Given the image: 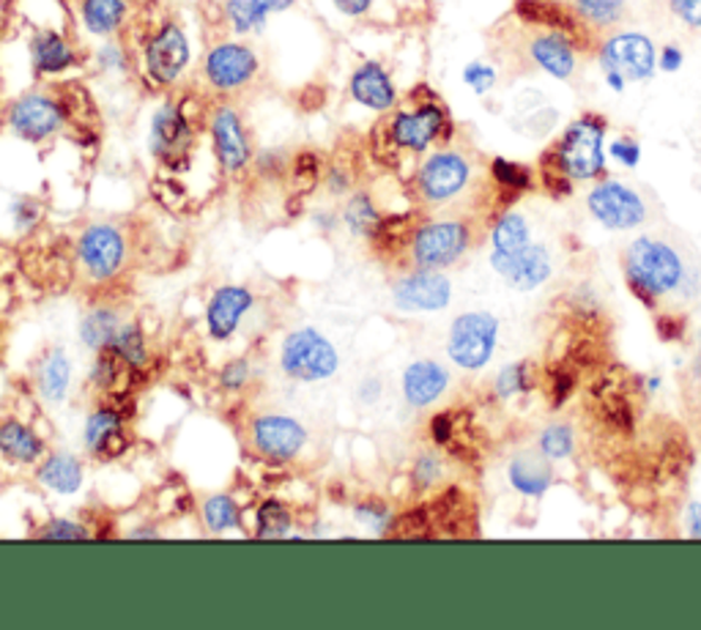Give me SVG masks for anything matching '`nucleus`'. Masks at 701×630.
Masks as SVG:
<instances>
[{
	"instance_id": "f257e3e1",
	"label": "nucleus",
	"mask_w": 701,
	"mask_h": 630,
	"mask_svg": "<svg viewBox=\"0 0 701 630\" xmlns=\"http://www.w3.org/2000/svg\"><path fill=\"white\" fill-rule=\"evenodd\" d=\"M545 179L559 176L568 181H592L605 170V121L600 116H581L570 123L545 157Z\"/></svg>"
},
{
	"instance_id": "f03ea898",
	"label": "nucleus",
	"mask_w": 701,
	"mask_h": 630,
	"mask_svg": "<svg viewBox=\"0 0 701 630\" xmlns=\"http://www.w3.org/2000/svg\"><path fill=\"white\" fill-rule=\"evenodd\" d=\"M624 272L633 293H639L644 304H652L658 297H669L685 282V263L674 247L652 237L630 241L624 252Z\"/></svg>"
},
{
	"instance_id": "7ed1b4c3",
	"label": "nucleus",
	"mask_w": 701,
	"mask_h": 630,
	"mask_svg": "<svg viewBox=\"0 0 701 630\" xmlns=\"http://www.w3.org/2000/svg\"><path fill=\"white\" fill-rule=\"evenodd\" d=\"M280 364L286 376L297 381H323L334 376L340 359L334 346L316 329H297L286 338L280 351Z\"/></svg>"
},
{
	"instance_id": "20e7f679",
	"label": "nucleus",
	"mask_w": 701,
	"mask_h": 630,
	"mask_svg": "<svg viewBox=\"0 0 701 630\" xmlns=\"http://www.w3.org/2000/svg\"><path fill=\"white\" fill-rule=\"evenodd\" d=\"M499 321L491 313H463L455 318L447 340V354L463 370H480L497 349Z\"/></svg>"
},
{
	"instance_id": "39448f33",
	"label": "nucleus",
	"mask_w": 701,
	"mask_h": 630,
	"mask_svg": "<svg viewBox=\"0 0 701 630\" xmlns=\"http://www.w3.org/2000/svg\"><path fill=\"white\" fill-rule=\"evenodd\" d=\"M387 134H390L394 149L422 154L450 134V116L441 108V102L425 99V102H417L414 110H400L387 127Z\"/></svg>"
},
{
	"instance_id": "423d86ee",
	"label": "nucleus",
	"mask_w": 701,
	"mask_h": 630,
	"mask_svg": "<svg viewBox=\"0 0 701 630\" xmlns=\"http://www.w3.org/2000/svg\"><path fill=\"white\" fill-rule=\"evenodd\" d=\"M600 69L622 74L628 82H644L655 74L658 52L650 37L639 31H622L609 37L598 52Z\"/></svg>"
},
{
	"instance_id": "0eeeda50",
	"label": "nucleus",
	"mask_w": 701,
	"mask_h": 630,
	"mask_svg": "<svg viewBox=\"0 0 701 630\" xmlns=\"http://www.w3.org/2000/svg\"><path fill=\"white\" fill-rule=\"evenodd\" d=\"M469 226L461 220H439L417 228L411 237V258L420 269H444L469 250Z\"/></svg>"
},
{
	"instance_id": "6e6552de",
	"label": "nucleus",
	"mask_w": 701,
	"mask_h": 630,
	"mask_svg": "<svg viewBox=\"0 0 701 630\" xmlns=\"http://www.w3.org/2000/svg\"><path fill=\"white\" fill-rule=\"evenodd\" d=\"M589 214L609 231H630L647 220V203L633 187L605 179L587 196Z\"/></svg>"
},
{
	"instance_id": "1a4fd4ad",
	"label": "nucleus",
	"mask_w": 701,
	"mask_h": 630,
	"mask_svg": "<svg viewBox=\"0 0 701 630\" xmlns=\"http://www.w3.org/2000/svg\"><path fill=\"white\" fill-rule=\"evenodd\" d=\"M78 258L82 272L93 282H104L121 272L123 261H127V239L108 222L88 226L78 241Z\"/></svg>"
},
{
	"instance_id": "9d476101",
	"label": "nucleus",
	"mask_w": 701,
	"mask_h": 630,
	"mask_svg": "<svg viewBox=\"0 0 701 630\" xmlns=\"http://www.w3.org/2000/svg\"><path fill=\"white\" fill-rule=\"evenodd\" d=\"M471 181V162L461 151H435L417 173V190L428 203H447L458 198Z\"/></svg>"
},
{
	"instance_id": "9b49d317",
	"label": "nucleus",
	"mask_w": 701,
	"mask_h": 630,
	"mask_svg": "<svg viewBox=\"0 0 701 630\" xmlns=\"http://www.w3.org/2000/svg\"><path fill=\"white\" fill-rule=\"evenodd\" d=\"M250 439L258 456H263L272 463H288L308 444V428L299 420H293V417L261 414L252 420Z\"/></svg>"
},
{
	"instance_id": "f8f14e48",
	"label": "nucleus",
	"mask_w": 701,
	"mask_h": 630,
	"mask_svg": "<svg viewBox=\"0 0 701 630\" xmlns=\"http://www.w3.org/2000/svg\"><path fill=\"white\" fill-rule=\"evenodd\" d=\"M146 72L157 86H170L181 78L190 63V41L176 22H164L162 28L146 41Z\"/></svg>"
},
{
	"instance_id": "ddd939ff",
	"label": "nucleus",
	"mask_w": 701,
	"mask_h": 630,
	"mask_svg": "<svg viewBox=\"0 0 701 630\" xmlns=\"http://www.w3.org/2000/svg\"><path fill=\"white\" fill-rule=\"evenodd\" d=\"M9 123L22 140L41 143V140L61 132L67 123V108L47 93H28L11 104Z\"/></svg>"
},
{
	"instance_id": "4468645a",
	"label": "nucleus",
	"mask_w": 701,
	"mask_h": 630,
	"mask_svg": "<svg viewBox=\"0 0 701 630\" xmlns=\"http://www.w3.org/2000/svg\"><path fill=\"white\" fill-rule=\"evenodd\" d=\"M192 146V123L184 116V110L176 104H164L157 110L151 121V151L168 168H179L190 154Z\"/></svg>"
},
{
	"instance_id": "2eb2a0df",
	"label": "nucleus",
	"mask_w": 701,
	"mask_h": 630,
	"mask_svg": "<svg viewBox=\"0 0 701 630\" xmlns=\"http://www.w3.org/2000/svg\"><path fill=\"white\" fill-rule=\"evenodd\" d=\"M394 302L403 310H417V313H435L444 310L452 299V286L439 269H420L414 274H405L403 280L394 282L392 288Z\"/></svg>"
},
{
	"instance_id": "dca6fc26",
	"label": "nucleus",
	"mask_w": 701,
	"mask_h": 630,
	"mask_svg": "<svg viewBox=\"0 0 701 630\" xmlns=\"http://www.w3.org/2000/svg\"><path fill=\"white\" fill-rule=\"evenodd\" d=\"M206 78L217 91H236L247 86L258 72V58L250 47L222 41L206 56Z\"/></svg>"
},
{
	"instance_id": "f3484780",
	"label": "nucleus",
	"mask_w": 701,
	"mask_h": 630,
	"mask_svg": "<svg viewBox=\"0 0 701 630\" xmlns=\"http://www.w3.org/2000/svg\"><path fill=\"white\" fill-rule=\"evenodd\" d=\"M491 267L510 282L515 291H534L551 277V256L543 244H529L521 252L502 256L493 252Z\"/></svg>"
},
{
	"instance_id": "a211bd4d",
	"label": "nucleus",
	"mask_w": 701,
	"mask_h": 630,
	"mask_svg": "<svg viewBox=\"0 0 701 630\" xmlns=\"http://www.w3.org/2000/svg\"><path fill=\"white\" fill-rule=\"evenodd\" d=\"M211 140L214 154L226 173H241L250 164V143H247L244 127L233 108H217L211 116Z\"/></svg>"
},
{
	"instance_id": "6ab92c4d",
	"label": "nucleus",
	"mask_w": 701,
	"mask_h": 630,
	"mask_svg": "<svg viewBox=\"0 0 701 630\" xmlns=\"http://www.w3.org/2000/svg\"><path fill=\"white\" fill-rule=\"evenodd\" d=\"M86 447L91 456L102 458V461H116L127 452L129 436H127V422H123L121 409H97L86 422Z\"/></svg>"
},
{
	"instance_id": "aec40b11",
	"label": "nucleus",
	"mask_w": 701,
	"mask_h": 630,
	"mask_svg": "<svg viewBox=\"0 0 701 630\" xmlns=\"http://www.w3.org/2000/svg\"><path fill=\"white\" fill-rule=\"evenodd\" d=\"M256 297L241 286H222L214 291L209 308H206V327L214 340H228L239 329L241 318L252 308Z\"/></svg>"
},
{
	"instance_id": "412c9836",
	"label": "nucleus",
	"mask_w": 701,
	"mask_h": 630,
	"mask_svg": "<svg viewBox=\"0 0 701 630\" xmlns=\"http://www.w3.org/2000/svg\"><path fill=\"white\" fill-rule=\"evenodd\" d=\"M529 56L532 61L543 69L545 74L557 80H570L575 72V47L570 41V33L553 31L548 28L545 33L529 41Z\"/></svg>"
},
{
	"instance_id": "4be33fe9",
	"label": "nucleus",
	"mask_w": 701,
	"mask_h": 630,
	"mask_svg": "<svg viewBox=\"0 0 701 630\" xmlns=\"http://www.w3.org/2000/svg\"><path fill=\"white\" fill-rule=\"evenodd\" d=\"M351 97L364 108L375 110V113H387L398 102V91L387 69L381 63L368 61L353 72L351 78Z\"/></svg>"
},
{
	"instance_id": "5701e85b",
	"label": "nucleus",
	"mask_w": 701,
	"mask_h": 630,
	"mask_svg": "<svg viewBox=\"0 0 701 630\" xmlns=\"http://www.w3.org/2000/svg\"><path fill=\"white\" fill-rule=\"evenodd\" d=\"M447 387H450V373L430 359L409 364L403 373V398L414 409H425V406L435 403Z\"/></svg>"
},
{
	"instance_id": "b1692460",
	"label": "nucleus",
	"mask_w": 701,
	"mask_h": 630,
	"mask_svg": "<svg viewBox=\"0 0 701 630\" xmlns=\"http://www.w3.org/2000/svg\"><path fill=\"white\" fill-rule=\"evenodd\" d=\"M0 456L11 463H37L44 456V441L20 420L0 422Z\"/></svg>"
},
{
	"instance_id": "393cba45",
	"label": "nucleus",
	"mask_w": 701,
	"mask_h": 630,
	"mask_svg": "<svg viewBox=\"0 0 701 630\" xmlns=\"http://www.w3.org/2000/svg\"><path fill=\"white\" fill-rule=\"evenodd\" d=\"M551 467L543 452H521L510 463V486L523 497H543L551 486Z\"/></svg>"
},
{
	"instance_id": "a878e982",
	"label": "nucleus",
	"mask_w": 701,
	"mask_h": 630,
	"mask_svg": "<svg viewBox=\"0 0 701 630\" xmlns=\"http://www.w3.org/2000/svg\"><path fill=\"white\" fill-rule=\"evenodd\" d=\"M33 67L39 74H61L69 67H74L78 56H74L72 44L61 37L58 31H41L31 41Z\"/></svg>"
},
{
	"instance_id": "bb28decb",
	"label": "nucleus",
	"mask_w": 701,
	"mask_h": 630,
	"mask_svg": "<svg viewBox=\"0 0 701 630\" xmlns=\"http://www.w3.org/2000/svg\"><path fill=\"white\" fill-rule=\"evenodd\" d=\"M132 373H134L132 364L108 346V349L99 351L97 362H93L91 384L97 387V390H102L104 394L121 398V394H127L129 384H132Z\"/></svg>"
},
{
	"instance_id": "cd10ccee",
	"label": "nucleus",
	"mask_w": 701,
	"mask_h": 630,
	"mask_svg": "<svg viewBox=\"0 0 701 630\" xmlns=\"http://www.w3.org/2000/svg\"><path fill=\"white\" fill-rule=\"evenodd\" d=\"M69 381H72V362L61 349H52L41 357L37 368V387L39 394L47 403H61L69 392Z\"/></svg>"
},
{
	"instance_id": "c85d7f7f",
	"label": "nucleus",
	"mask_w": 701,
	"mask_h": 630,
	"mask_svg": "<svg viewBox=\"0 0 701 630\" xmlns=\"http://www.w3.org/2000/svg\"><path fill=\"white\" fill-rule=\"evenodd\" d=\"M37 480L56 493H74L82 486V463L74 456H50L39 467Z\"/></svg>"
},
{
	"instance_id": "c756f323",
	"label": "nucleus",
	"mask_w": 701,
	"mask_h": 630,
	"mask_svg": "<svg viewBox=\"0 0 701 630\" xmlns=\"http://www.w3.org/2000/svg\"><path fill=\"white\" fill-rule=\"evenodd\" d=\"M293 0H231L228 3V20L239 33L261 31L267 26L269 14L286 11Z\"/></svg>"
},
{
	"instance_id": "7c9ffc66",
	"label": "nucleus",
	"mask_w": 701,
	"mask_h": 630,
	"mask_svg": "<svg viewBox=\"0 0 701 630\" xmlns=\"http://www.w3.org/2000/svg\"><path fill=\"white\" fill-rule=\"evenodd\" d=\"M80 17L93 37H110L127 17V0H80Z\"/></svg>"
},
{
	"instance_id": "2f4dec72",
	"label": "nucleus",
	"mask_w": 701,
	"mask_h": 630,
	"mask_svg": "<svg viewBox=\"0 0 701 630\" xmlns=\"http://www.w3.org/2000/svg\"><path fill=\"white\" fill-rule=\"evenodd\" d=\"M121 329V318H118L116 310L110 308H97L91 310L80 323V338L88 349L102 351L113 343L116 332Z\"/></svg>"
},
{
	"instance_id": "473e14b6",
	"label": "nucleus",
	"mask_w": 701,
	"mask_h": 630,
	"mask_svg": "<svg viewBox=\"0 0 701 630\" xmlns=\"http://www.w3.org/2000/svg\"><path fill=\"white\" fill-rule=\"evenodd\" d=\"M493 252H502V256H512V252H521L523 247H529V222L527 217L515 214V211H507L499 217L497 228H493Z\"/></svg>"
},
{
	"instance_id": "72a5a7b5",
	"label": "nucleus",
	"mask_w": 701,
	"mask_h": 630,
	"mask_svg": "<svg viewBox=\"0 0 701 630\" xmlns=\"http://www.w3.org/2000/svg\"><path fill=\"white\" fill-rule=\"evenodd\" d=\"M573 14L594 28L620 26L628 14L624 0H573Z\"/></svg>"
},
{
	"instance_id": "f704fd0d",
	"label": "nucleus",
	"mask_w": 701,
	"mask_h": 630,
	"mask_svg": "<svg viewBox=\"0 0 701 630\" xmlns=\"http://www.w3.org/2000/svg\"><path fill=\"white\" fill-rule=\"evenodd\" d=\"M293 527V516L280 499H267L256 512V538L277 540L286 538Z\"/></svg>"
},
{
	"instance_id": "c9c22d12",
	"label": "nucleus",
	"mask_w": 701,
	"mask_h": 630,
	"mask_svg": "<svg viewBox=\"0 0 701 630\" xmlns=\"http://www.w3.org/2000/svg\"><path fill=\"white\" fill-rule=\"evenodd\" d=\"M110 349L118 351L134 370L146 368L149 364V343H146V334L138 323H121V329L116 332Z\"/></svg>"
},
{
	"instance_id": "e433bc0d",
	"label": "nucleus",
	"mask_w": 701,
	"mask_h": 630,
	"mask_svg": "<svg viewBox=\"0 0 701 630\" xmlns=\"http://www.w3.org/2000/svg\"><path fill=\"white\" fill-rule=\"evenodd\" d=\"M343 220H346V226H349V231L353 233V237L373 239L384 217L379 214V209H375L373 200H370L368 196H357V198H351L349 206H346Z\"/></svg>"
},
{
	"instance_id": "4c0bfd02",
	"label": "nucleus",
	"mask_w": 701,
	"mask_h": 630,
	"mask_svg": "<svg viewBox=\"0 0 701 630\" xmlns=\"http://www.w3.org/2000/svg\"><path fill=\"white\" fill-rule=\"evenodd\" d=\"M203 521L211 532H228V529L239 527L241 510L233 497H228V493H217V497H211L209 502L203 504Z\"/></svg>"
},
{
	"instance_id": "58836bf2",
	"label": "nucleus",
	"mask_w": 701,
	"mask_h": 630,
	"mask_svg": "<svg viewBox=\"0 0 701 630\" xmlns=\"http://www.w3.org/2000/svg\"><path fill=\"white\" fill-rule=\"evenodd\" d=\"M491 176L499 187L507 192H527L532 190V170L521 162H512V159L497 157L491 162Z\"/></svg>"
},
{
	"instance_id": "ea45409f",
	"label": "nucleus",
	"mask_w": 701,
	"mask_h": 630,
	"mask_svg": "<svg viewBox=\"0 0 701 630\" xmlns=\"http://www.w3.org/2000/svg\"><path fill=\"white\" fill-rule=\"evenodd\" d=\"M575 450V436L570 426H548L543 433H540V452L548 458V461H562V458H570Z\"/></svg>"
},
{
	"instance_id": "a19ab883",
	"label": "nucleus",
	"mask_w": 701,
	"mask_h": 630,
	"mask_svg": "<svg viewBox=\"0 0 701 630\" xmlns=\"http://www.w3.org/2000/svg\"><path fill=\"white\" fill-rule=\"evenodd\" d=\"M532 381H529V364L527 362H515L507 364V368L499 370L497 381H493V390H497V398H515V394L529 392Z\"/></svg>"
},
{
	"instance_id": "79ce46f5",
	"label": "nucleus",
	"mask_w": 701,
	"mask_h": 630,
	"mask_svg": "<svg viewBox=\"0 0 701 630\" xmlns=\"http://www.w3.org/2000/svg\"><path fill=\"white\" fill-rule=\"evenodd\" d=\"M463 82H467L477 97H482V93H488L497 86V69L485 61H471L463 69Z\"/></svg>"
},
{
	"instance_id": "37998d69",
	"label": "nucleus",
	"mask_w": 701,
	"mask_h": 630,
	"mask_svg": "<svg viewBox=\"0 0 701 630\" xmlns=\"http://www.w3.org/2000/svg\"><path fill=\"white\" fill-rule=\"evenodd\" d=\"M41 540H88V532L80 523L69 521V518H52L47 521V527H41L37 532Z\"/></svg>"
},
{
	"instance_id": "c03bdc74",
	"label": "nucleus",
	"mask_w": 701,
	"mask_h": 630,
	"mask_svg": "<svg viewBox=\"0 0 701 630\" xmlns=\"http://www.w3.org/2000/svg\"><path fill=\"white\" fill-rule=\"evenodd\" d=\"M353 516L359 518V523L373 529V532H384L387 523H390V510H387L381 502H373V499L357 504V508H353Z\"/></svg>"
},
{
	"instance_id": "a18cd8bd",
	"label": "nucleus",
	"mask_w": 701,
	"mask_h": 630,
	"mask_svg": "<svg viewBox=\"0 0 701 630\" xmlns=\"http://www.w3.org/2000/svg\"><path fill=\"white\" fill-rule=\"evenodd\" d=\"M441 477V461L439 456H433V452H422L420 458H417L414 469H411V480H414L417 488H430L435 480Z\"/></svg>"
},
{
	"instance_id": "49530a36",
	"label": "nucleus",
	"mask_w": 701,
	"mask_h": 630,
	"mask_svg": "<svg viewBox=\"0 0 701 630\" xmlns=\"http://www.w3.org/2000/svg\"><path fill=\"white\" fill-rule=\"evenodd\" d=\"M247 381H250V362L247 359H231V362L222 368L220 373V387L228 392L244 390Z\"/></svg>"
},
{
	"instance_id": "de8ad7c7",
	"label": "nucleus",
	"mask_w": 701,
	"mask_h": 630,
	"mask_svg": "<svg viewBox=\"0 0 701 630\" xmlns=\"http://www.w3.org/2000/svg\"><path fill=\"white\" fill-rule=\"evenodd\" d=\"M609 157L624 168H635L641 162V146L633 138H617L609 143Z\"/></svg>"
},
{
	"instance_id": "09e8293b",
	"label": "nucleus",
	"mask_w": 701,
	"mask_h": 630,
	"mask_svg": "<svg viewBox=\"0 0 701 630\" xmlns=\"http://www.w3.org/2000/svg\"><path fill=\"white\" fill-rule=\"evenodd\" d=\"M11 211H14V222L20 231H31V228L41 220V206L31 198H20Z\"/></svg>"
},
{
	"instance_id": "8fccbe9b",
	"label": "nucleus",
	"mask_w": 701,
	"mask_h": 630,
	"mask_svg": "<svg viewBox=\"0 0 701 630\" xmlns=\"http://www.w3.org/2000/svg\"><path fill=\"white\" fill-rule=\"evenodd\" d=\"M669 9L688 28H701V0H669Z\"/></svg>"
},
{
	"instance_id": "3c124183",
	"label": "nucleus",
	"mask_w": 701,
	"mask_h": 630,
	"mask_svg": "<svg viewBox=\"0 0 701 630\" xmlns=\"http://www.w3.org/2000/svg\"><path fill=\"white\" fill-rule=\"evenodd\" d=\"M430 436H433L435 444H450L452 436H455V417L435 414L433 420H430Z\"/></svg>"
},
{
	"instance_id": "603ef678",
	"label": "nucleus",
	"mask_w": 701,
	"mask_h": 630,
	"mask_svg": "<svg viewBox=\"0 0 701 630\" xmlns=\"http://www.w3.org/2000/svg\"><path fill=\"white\" fill-rule=\"evenodd\" d=\"M682 63H685V56H682V50L680 47H674V44H665L661 52H658V69H661V72H665V74H674V72H680L682 69Z\"/></svg>"
},
{
	"instance_id": "864d4df0",
	"label": "nucleus",
	"mask_w": 701,
	"mask_h": 630,
	"mask_svg": "<svg viewBox=\"0 0 701 630\" xmlns=\"http://www.w3.org/2000/svg\"><path fill=\"white\" fill-rule=\"evenodd\" d=\"M655 329H658V334H661V340L671 343V340H680L682 334H685V321L674 316H661L658 318Z\"/></svg>"
},
{
	"instance_id": "5fc2aeb1",
	"label": "nucleus",
	"mask_w": 701,
	"mask_h": 630,
	"mask_svg": "<svg viewBox=\"0 0 701 630\" xmlns=\"http://www.w3.org/2000/svg\"><path fill=\"white\" fill-rule=\"evenodd\" d=\"M570 392H573V376L570 373H557L553 376V384H551V400L553 406H562L564 400L570 398Z\"/></svg>"
},
{
	"instance_id": "6e6d98bb",
	"label": "nucleus",
	"mask_w": 701,
	"mask_h": 630,
	"mask_svg": "<svg viewBox=\"0 0 701 630\" xmlns=\"http://www.w3.org/2000/svg\"><path fill=\"white\" fill-rule=\"evenodd\" d=\"M99 63H102L104 69H121L123 67L121 47H104V50H99Z\"/></svg>"
},
{
	"instance_id": "4d7b16f0",
	"label": "nucleus",
	"mask_w": 701,
	"mask_h": 630,
	"mask_svg": "<svg viewBox=\"0 0 701 630\" xmlns=\"http://www.w3.org/2000/svg\"><path fill=\"white\" fill-rule=\"evenodd\" d=\"M332 3L338 6V9L343 11V14L359 17V14H364V11L370 9V3H373V0H332Z\"/></svg>"
},
{
	"instance_id": "13d9d810",
	"label": "nucleus",
	"mask_w": 701,
	"mask_h": 630,
	"mask_svg": "<svg viewBox=\"0 0 701 630\" xmlns=\"http://www.w3.org/2000/svg\"><path fill=\"white\" fill-rule=\"evenodd\" d=\"M381 394V381L379 379H364L362 384H359V398L364 400V403H375Z\"/></svg>"
},
{
	"instance_id": "bf43d9fd",
	"label": "nucleus",
	"mask_w": 701,
	"mask_h": 630,
	"mask_svg": "<svg viewBox=\"0 0 701 630\" xmlns=\"http://www.w3.org/2000/svg\"><path fill=\"white\" fill-rule=\"evenodd\" d=\"M688 534L701 540V504L699 502H691V508H688Z\"/></svg>"
},
{
	"instance_id": "052dcab7",
	"label": "nucleus",
	"mask_w": 701,
	"mask_h": 630,
	"mask_svg": "<svg viewBox=\"0 0 701 630\" xmlns=\"http://www.w3.org/2000/svg\"><path fill=\"white\" fill-rule=\"evenodd\" d=\"M605 86H609V88H611V91L622 93V91H624V86H628V80H624V78H622V74L605 72Z\"/></svg>"
},
{
	"instance_id": "680f3d73",
	"label": "nucleus",
	"mask_w": 701,
	"mask_h": 630,
	"mask_svg": "<svg viewBox=\"0 0 701 630\" xmlns=\"http://www.w3.org/2000/svg\"><path fill=\"white\" fill-rule=\"evenodd\" d=\"M157 532H151V529H138V532H132V538H154Z\"/></svg>"
},
{
	"instance_id": "e2e57ef3",
	"label": "nucleus",
	"mask_w": 701,
	"mask_h": 630,
	"mask_svg": "<svg viewBox=\"0 0 701 630\" xmlns=\"http://www.w3.org/2000/svg\"><path fill=\"white\" fill-rule=\"evenodd\" d=\"M699 357H701V349H699Z\"/></svg>"
}]
</instances>
